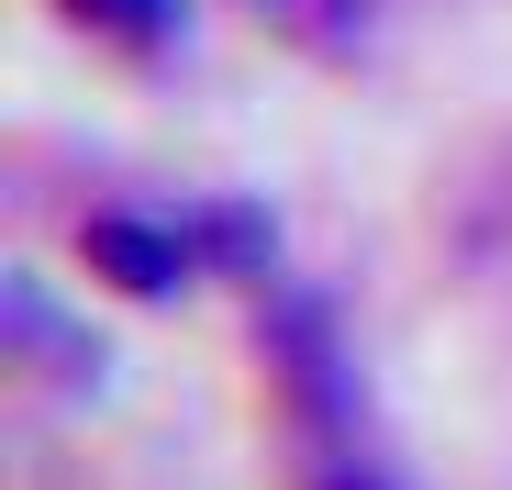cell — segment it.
<instances>
[{
    "instance_id": "6da1fadb",
    "label": "cell",
    "mask_w": 512,
    "mask_h": 490,
    "mask_svg": "<svg viewBox=\"0 0 512 490\" xmlns=\"http://www.w3.org/2000/svg\"><path fill=\"white\" fill-rule=\"evenodd\" d=\"M90 257L123 268V290H179V279H190V245H179V234H156V223H101V234H90Z\"/></svg>"
},
{
    "instance_id": "7a4b0ae2",
    "label": "cell",
    "mask_w": 512,
    "mask_h": 490,
    "mask_svg": "<svg viewBox=\"0 0 512 490\" xmlns=\"http://www.w3.org/2000/svg\"><path fill=\"white\" fill-rule=\"evenodd\" d=\"M90 23H112V34H134V45H156V34H179V0H78Z\"/></svg>"
}]
</instances>
